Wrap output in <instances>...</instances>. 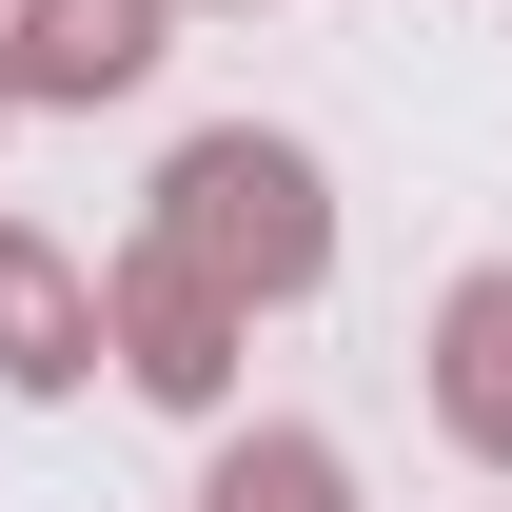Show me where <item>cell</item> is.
<instances>
[{"mask_svg":"<svg viewBox=\"0 0 512 512\" xmlns=\"http://www.w3.org/2000/svg\"><path fill=\"white\" fill-rule=\"evenodd\" d=\"M316 256H335V217H316V158H296V138H197V158H178L158 276H197V296L237 316V296H296Z\"/></svg>","mask_w":512,"mask_h":512,"instance_id":"obj_1","label":"cell"},{"mask_svg":"<svg viewBox=\"0 0 512 512\" xmlns=\"http://www.w3.org/2000/svg\"><path fill=\"white\" fill-rule=\"evenodd\" d=\"M178 0H20V99H119Z\"/></svg>","mask_w":512,"mask_h":512,"instance_id":"obj_2","label":"cell"},{"mask_svg":"<svg viewBox=\"0 0 512 512\" xmlns=\"http://www.w3.org/2000/svg\"><path fill=\"white\" fill-rule=\"evenodd\" d=\"M0 375H20V394H79V375H99V296H79L20 217H0Z\"/></svg>","mask_w":512,"mask_h":512,"instance_id":"obj_3","label":"cell"},{"mask_svg":"<svg viewBox=\"0 0 512 512\" xmlns=\"http://www.w3.org/2000/svg\"><path fill=\"white\" fill-rule=\"evenodd\" d=\"M434 414L512 473V276H473V296H453V335H434Z\"/></svg>","mask_w":512,"mask_h":512,"instance_id":"obj_4","label":"cell"}]
</instances>
